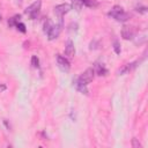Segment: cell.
Instances as JSON below:
<instances>
[{"mask_svg":"<svg viewBox=\"0 0 148 148\" xmlns=\"http://www.w3.org/2000/svg\"><path fill=\"white\" fill-rule=\"evenodd\" d=\"M40 6H42V1H40V0H36L35 2H32V3L24 10V13H25L31 20H35V18H37L38 15H39Z\"/></svg>","mask_w":148,"mask_h":148,"instance_id":"1","label":"cell"},{"mask_svg":"<svg viewBox=\"0 0 148 148\" xmlns=\"http://www.w3.org/2000/svg\"><path fill=\"white\" fill-rule=\"evenodd\" d=\"M94 76H95V71H94V68H87L77 79H79L81 82H83L84 84H88V83H90V82L94 80Z\"/></svg>","mask_w":148,"mask_h":148,"instance_id":"2","label":"cell"},{"mask_svg":"<svg viewBox=\"0 0 148 148\" xmlns=\"http://www.w3.org/2000/svg\"><path fill=\"white\" fill-rule=\"evenodd\" d=\"M71 9H72V6H71V5H68V3H61V5H58V6L54 7V14H56L59 18H61V17H62L65 14H67Z\"/></svg>","mask_w":148,"mask_h":148,"instance_id":"3","label":"cell"},{"mask_svg":"<svg viewBox=\"0 0 148 148\" xmlns=\"http://www.w3.org/2000/svg\"><path fill=\"white\" fill-rule=\"evenodd\" d=\"M61 27H62V22H61V18H60V23L59 24H53L51 27L50 31L47 32V37H49L50 40H53L59 36V34L61 31Z\"/></svg>","mask_w":148,"mask_h":148,"instance_id":"4","label":"cell"},{"mask_svg":"<svg viewBox=\"0 0 148 148\" xmlns=\"http://www.w3.org/2000/svg\"><path fill=\"white\" fill-rule=\"evenodd\" d=\"M57 64H58L59 68L62 72H68L69 68H71V64H69L68 59L65 58V57H62L61 54H57Z\"/></svg>","mask_w":148,"mask_h":148,"instance_id":"5","label":"cell"},{"mask_svg":"<svg viewBox=\"0 0 148 148\" xmlns=\"http://www.w3.org/2000/svg\"><path fill=\"white\" fill-rule=\"evenodd\" d=\"M143 59V58H142ZM142 59L141 60H136V61H134V62H131V64H127V65H125L121 69H119L118 71V74H125V73H128L130 71H132V69H134L141 61H142Z\"/></svg>","mask_w":148,"mask_h":148,"instance_id":"6","label":"cell"},{"mask_svg":"<svg viewBox=\"0 0 148 148\" xmlns=\"http://www.w3.org/2000/svg\"><path fill=\"white\" fill-rule=\"evenodd\" d=\"M121 36L124 39H132L134 36V31L131 27H124L121 30Z\"/></svg>","mask_w":148,"mask_h":148,"instance_id":"7","label":"cell"},{"mask_svg":"<svg viewBox=\"0 0 148 148\" xmlns=\"http://www.w3.org/2000/svg\"><path fill=\"white\" fill-rule=\"evenodd\" d=\"M74 53H75L74 44H73V42H72V40H68V42L66 43V46H65V54H66L67 57L72 58V57L74 56Z\"/></svg>","mask_w":148,"mask_h":148,"instance_id":"8","label":"cell"},{"mask_svg":"<svg viewBox=\"0 0 148 148\" xmlns=\"http://www.w3.org/2000/svg\"><path fill=\"white\" fill-rule=\"evenodd\" d=\"M73 83H74V86H75V88L80 91V92H82V94H88V89H87V84H84L83 82H81L79 79H75L74 81H73Z\"/></svg>","mask_w":148,"mask_h":148,"instance_id":"9","label":"cell"},{"mask_svg":"<svg viewBox=\"0 0 148 148\" xmlns=\"http://www.w3.org/2000/svg\"><path fill=\"white\" fill-rule=\"evenodd\" d=\"M96 66H95V72L99 75V76H105V75H108V73H109V71L105 68V66L103 65V64H95Z\"/></svg>","mask_w":148,"mask_h":148,"instance_id":"10","label":"cell"},{"mask_svg":"<svg viewBox=\"0 0 148 148\" xmlns=\"http://www.w3.org/2000/svg\"><path fill=\"white\" fill-rule=\"evenodd\" d=\"M121 12H124V9H123V7H120V6H113L112 7V9L108 13V15L110 16V17H112V18H114L118 14H120Z\"/></svg>","mask_w":148,"mask_h":148,"instance_id":"11","label":"cell"},{"mask_svg":"<svg viewBox=\"0 0 148 148\" xmlns=\"http://www.w3.org/2000/svg\"><path fill=\"white\" fill-rule=\"evenodd\" d=\"M71 6L75 10H80L82 8V6H84V0H72V5Z\"/></svg>","mask_w":148,"mask_h":148,"instance_id":"12","label":"cell"},{"mask_svg":"<svg viewBox=\"0 0 148 148\" xmlns=\"http://www.w3.org/2000/svg\"><path fill=\"white\" fill-rule=\"evenodd\" d=\"M128 18H130V15H128L127 13H125V12H121L120 14H118V15L114 17V20L118 21V22H125V21H127Z\"/></svg>","mask_w":148,"mask_h":148,"instance_id":"13","label":"cell"},{"mask_svg":"<svg viewBox=\"0 0 148 148\" xmlns=\"http://www.w3.org/2000/svg\"><path fill=\"white\" fill-rule=\"evenodd\" d=\"M20 18H21V15H15V16H13L9 21H8V24H9V27H14L17 22H20Z\"/></svg>","mask_w":148,"mask_h":148,"instance_id":"14","label":"cell"},{"mask_svg":"<svg viewBox=\"0 0 148 148\" xmlns=\"http://www.w3.org/2000/svg\"><path fill=\"white\" fill-rule=\"evenodd\" d=\"M52 25H53V24H52L51 20H50V18H47V20L44 22V29H43V30H44V32H45V34H47V32L50 31V29H51V27H52Z\"/></svg>","mask_w":148,"mask_h":148,"instance_id":"15","label":"cell"},{"mask_svg":"<svg viewBox=\"0 0 148 148\" xmlns=\"http://www.w3.org/2000/svg\"><path fill=\"white\" fill-rule=\"evenodd\" d=\"M31 65L34 68H38L39 67V59L37 58V56H32L31 57Z\"/></svg>","mask_w":148,"mask_h":148,"instance_id":"16","label":"cell"},{"mask_svg":"<svg viewBox=\"0 0 148 148\" xmlns=\"http://www.w3.org/2000/svg\"><path fill=\"white\" fill-rule=\"evenodd\" d=\"M84 6H87V7H97L98 6V3H97V1H95V0H84Z\"/></svg>","mask_w":148,"mask_h":148,"instance_id":"17","label":"cell"},{"mask_svg":"<svg viewBox=\"0 0 148 148\" xmlns=\"http://www.w3.org/2000/svg\"><path fill=\"white\" fill-rule=\"evenodd\" d=\"M15 27H16V29H17L18 31H21V32H23V34L27 31L25 25H24V23H22V22H17V23L15 24Z\"/></svg>","mask_w":148,"mask_h":148,"instance_id":"18","label":"cell"},{"mask_svg":"<svg viewBox=\"0 0 148 148\" xmlns=\"http://www.w3.org/2000/svg\"><path fill=\"white\" fill-rule=\"evenodd\" d=\"M113 50H114V52H116L117 54H120L121 49H120V45H119L118 42H114V43H113Z\"/></svg>","mask_w":148,"mask_h":148,"instance_id":"19","label":"cell"},{"mask_svg":"<svg viewBox=\"0 0 148 148\" xmlns=\"http://www.w3.org/2000/svg\"><path fill=\"white\" fill-rule=\"evenodd\" d=\"M132 147H134V148H141V143L134 138V139H132Z\"/></svg>","mask_w":148,"mask_h":148,"instance_id":"20","label":"cell"},{"mask_svg":"<svg viewBox=\"0 0 148 148\" xmlns=\"http://www.w3.org/2000/svg\"><path fill=\"white\" fill-rule=\"evenodd\" d=\"M135 9H136V12H140V13H147V7L146 6H136Z\"/></svg>","mask_w":148,"mask_h":148,"instance_id":"21","label":"cell"},{"mask_svg":"<svg viewBox=\"0 0 148 148\" xmlns=\"http://www.w3.org/2000/svg\"><path fill=\"white\" fill-rule=\"evenodd\" d=\"M5 89H6L5 86H0V90H5Z\"/></svg>","mask_w":148,"mask_h":148,"instance_id":"22","label":"cell"},{"mask_svg":"<svg viewBox=\"0 0 148 148\" xmlns=\"http://www.w3.org/2000/svg\"><path fill=\"white\" fill-rule=\"evenodd\" d=\"M16 3H18V5H21V3H22V0H16Z\"/></svg>","mask_w":148,"mask_h":148,"instance_id":"23","label":"cell"},{"mask_svg":"<svg viewBox=\"0 0 148 148\" xmlns=\"http://www.w3.org/2000/svg\"><path fill=\"white\" fill-rule=\"evenodd\" d=\"M0 22H1V16H0Z\"/></svg>","mask_w":148,"mask_h":148,"instance_id":"24","label":"cell"}]
</instances>
